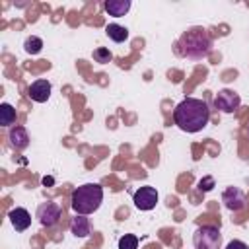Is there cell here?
I'll return each instance as SVG.
<instances>
[{
  "label": "cell",
  "instance_id": "4fadbf2b",
  "mask_svg": "<svg viewBox=\"0 0 249 249\" xmlns=\"http://www.w3.org/2000/svg\"><path fill=\"white\" fill-rule=\"evenodd\" d=\"M103 8L109 12V16L121 18L130 10V0H105Z\"/></svg>",
  "mask_w": 249,
  "mask_h": 249
},
{
  "label": "cell",
  "instance_id": "e0dca14e",
  "mask_svg": "<svg viewBox=\"0 0 249 249\" xmlns=\"http://www.w3.org/2000/svg\"><path fill=\"white\" fill-rule=\"evenodd\" d=\"M119 249H138V237L132 233H124L119 239Z\"/></svg>",
  "mask_w": 249,
  "mask_h": 249
},
{
  "label": "cell",
  "instance_id": "9a60e30c",
  "mask_svg": "<svg viewBox=\"0 0 249 249\" xmlns=\"http://www.w3.org/2000/svg\"><path fill=\"white\" fill-rule=\"evenodd\" d=\"M16 123V109L10 103H2L0 105V124L2 126H10Z\"/></svg>",
  "mask_w": 249,
  "mask_h": 249
},
{
  "label": "cell",
  "instance_id": "ac0fdd59",
  "mask_svg": "<svg viewBox=\"0 0 249 249\" xmlns=\"http://www.w3.org/2000/svg\"><path fill=\"white\" fill-rule=\"evenodd\" d=\"M93 58H95V62H99V64H107V62H111L113 54H111V51H109V49L99 47V49H95V51H93Z\"/></svg>",
  "mask_w": 249,
  "mask_h": 249
},
{
  "label": "cell",
  "instance_id": "6da1fadb",
  "mask_svg": "<svg viewBox=\"0 0 249 249\" xmlns=\"http://www.w3.org/2000/svg\"><path fill=\"white\" fill-rule=\"evenodd\" d=\"M173 121L185 132H198L210 121L208 103L202 99H196V97H185L173 109Z\"/></svg>",
  "mask_w": 249,
  "mask_h": 249
},
{
  "label": "cell",
  "instance_id": "44dd1931",
  "mask_svg": "<svg viewBox=\"0 0 249 249\" xmlns=\"http://www.w3.org/2000/svg\"><path fill=\"white\" fill-rule=\"evenodd\" d=\"M51 183H53V179H51V177H45V179H43V185H51Z\"/></svg>",
  "mask_w": 249,
  "mask_h": 249
},
{
  "label": "cell",
  "instance_id": "ffe728a7",
  "mask_svg": "<svg viewBox=\"0 0 249 249\" xmlns=\"http://www.w3.org/2000/svg\"><path fill=\"white\" fill-rule=\"evenodd\" d=\"M226 249H249V247H247V243H243V241H239V239H231V241L226 245Z\"/></svg>",
  "mask_w": 249,
  "mask_h": 249
},
{
  "label": "cell",
  "instance_id": "3957f363",
  "mask_svg": "<svg viewBox=\"0 0 249 249\" xmlns=\"http://www.w3.org/2000/svg\"><path fill=\"white\" fill-rule=\"evenodd\" d=\"M101 202H103V189L97 183H86L72 191L70 206L76 214L88 216V214L95 212L101 206Z\"/></svg>",
  "mask_w": 249,
  "mask_h": 249
},
{
  "label": "cell",
  "instance_id": "7c38bea8",
  "mask_svg": "<svg viewBox=\"0 0 249 249\" xmlns=\"http://www.w3.org/2000/svg\"><path fill=\"white\" fill-rule=\"evenodd\" d=\"M70 231H72L76 237H88V235L91 233V224H89V220H88L86 216L76 214V216L72 218V222H70Z\"/></svg>",
  "mask_w": 249,
  "mask_h": 249
},
{
  "label": "cell",
  "instance_id": "ba28073f",
  "mask_svg": "<svg viewBox=\"0 0 249 249\" xmlns=\"http://www.w3.org/2000/svg\"><path fill=\"white\" fill-rule=\"evenodd\" d=\"M222 202H224V206L228 208V210H231V212H237V210H243L245 208V195H243V191L241 189H237V187H228L224 193H222Z\"/></svg>",
  "mask_w": 249,
  "mask_h": 249
},
{
  "label": "cell",
  "instance_id": "9c48e42d",
  "mask_svg": "<svg viewBox=\"0 0 249 249\" xmlns=\"http://www.w3.org/2000/svg\"><path fill=\"white\" fill-rule=\"evenodd\" d=\"M8 218H10V222H12V226H14L16 231H25L31 226V214L25 208H21V206L12 208L10 214H8Z\"/></svg>",
  "mask_w": 249,
  "mask_h": 249
},
{
  "label": "cell",
  "instance_id": "8992f818",
  "mask_svg": "<svg viewBox=\"0 0 249 249\" xmlns=\"http://www.w3.org/2000/svg\"><path fill=\"white\" fill-rule=\"evenodd\" d=\"M60 212H62V210H60L58 202L47 200V202L39 204V208H37V218H39V222H41L43 226L51 228V226H54V224L58 222V218H60Z\"/></svg>",
  "mask_w": 249,
  "mask_h": 249
},
{
  "label": "cell",
  "instance_id": "d6986e66",
  "mask_svg": "<svg viewBox=\"0 0 249 249\" xmlns=\"http://www.w3.org/2000/svg\"><path fill=\"white\" fill-rule=\"evenodd\" d=\"M212 187H214V179H212V177H204V179H200V181H198V189H200V191H204V193H206V191H210Z\"/></svg>",
  "mask_w": 249,
  "mask_h": 249
},
{
  "label": "cell",
  "instance_id": "2e32d148",
  "mask_svg": "<svg viewBox=\"0 0 249 249\" xmlns=\"http://www.w3.org/2000/svg\"><path fill=\"white\" fill-rule=\"evenodd\" d=\"M23 49H25V53H27V54H39V53H41V49H43V39H39V37L31 35V37H27V39H25Z\"/></svg>",
  "mask_w": 249,
  "mask_h": 249
},
{
  "label": "cell",
  "instance_id": "277c9868",
  "mask_svg": "<svg viewBox=\"0 0 249 249\" xmlns=\"http://www.w3.org/2000/svg\"><path fill=\"white\" fill-rule=\"evenodd\" d=\"M220 239H222V235L216 226H198L193 233L195 249H218Z\"/></svg>",
  "mask_w": 249,
  "mask_h": 249
},
{
  "label": "cell",
  "instance_id": "5bb4252c",
  "mask_svg": "<svg viewBox=\"0 0 249 249\" xmlns=\"http://www.w3.org/2000/svg\"><path fill=\"white\" fill-rule=\"evenodd\" d=\"M105 31H107V37H109L111 41H115V43H123V41L128 39V29H126L124 25L109 23V25L105 27Z\"/></svg>",
  "mask_w": 249,
  "mask_h": 249
},
{
  "label": "cell",
  "instance_id": "52a82bcc",
  "mask_svg": "<svg viewBox=\"0 0 249 249\" xmlns=\"http://www.w3.org/2000/svg\"><path fill=\"white\" fill-rule=\"evenodd\" d=\"M132 200L138 210H152L158 204V191L154 187H140L134 193Z\"/></svg>",
  "mask_w": 249,
  "mask_h": 249
},
{
  "label": "cell",
  "instance_id": "8fae6325",
  "mask_svg": "<svg viewBox=\"0 0 249 249\" xmlns=\"http://www.w3.org/2000/svg\"><path fill=\"white\" fill-rule=\"evenodd\" d=\"M10 144L16 148V150H25L27 144H29V134L23 126L16 124L10 128Z\"/></svg>",
  "mask_w": 249,
  "mask_h": 249
},
{
  "label": "cell",
  "instance_id": "30bf717a",
  "mask_svg": "<svg viewBox=\"0 0 249 249\" xmlns=\"http://www.w3.org/2000/svg\"><path fill=\"white\" fill-rule=\"evenodd\" d=\"M51 82L49 80H37L29 86V97L37 103H45L51 97Z\"/></svg>",
  "mask_w": 249,
  "mask_h": 249
},
{
  "label": "cell",
  "instance_id": "7a4b0ae2",
  "mask_svg": "<svg viewBox=\"0 0 249 249\" xmlns=\"http://www.w3.org/2000/svg\"><path fill=\"white\" fill-rule=\"evenodd\" d=\"M179 54L191 60H202L212 51V39L204 27H191L179 37Z\"/></svg>",
  "mask_w": 249,
  "mask_h": 249
},
{
  "label": "cell",
  "instance_id": "5b68a950",
  "mask_svg": "<svg viewBox=\"0 0 249 249\" xmlns=\"http://www.w3.org/2000/svg\"><path fill=\"white\" fill-rule=\"evenodd\" d=\"M239 105H241V97L233 89H220L214 97V107L222 113H233L239 109Z\"/></svg>",
  "mask_w": 249,
  "mask_h": 249
}]
</instances>
